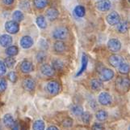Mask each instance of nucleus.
I'll list each match as a JSON object with an SVG mask.
<instances>
[{
	"label": "nucleus",
	"mask_w": 130,
	"mask_h": 130,
	"mask_svg": "<svg viewBox=\"0 0 130 130\" xmlns=\"http://www.w3.org/2000/svg\"><path fill=\"white\" fill-rule=\"evenodd\" d=\"M116 89L120 93L128 92L130 89V79L124 77H118L116 80Z\"/></svg>",
	"instance_id": "1"
},
{
	"label": "nucleus",
	"mask_w": 130,
	"mask_h": 130,
	"mask_svg": "<svg viewBox=\"0 0 130 130\" xmlns=\"http://www.w3.org/2000/svg\"><path fill=\"white\" fill-rule=\"evenodd\" d=\"M69 33V31L67 29L66 27L64 26H61V27H57L56 28L53 32V38L56 39V40H64L67 38Z\"/></svg>",
	"instance_id": "2"
},
{
	"label": "nucleus",
	"mask_w": 130,
	"mask_h": 130,
	"mask_svg": "<svg viewBox=\"0 0 130 130\" xmlns=\"http://www.w3.org/2000/svg\"><path fill=\"white\" fill-rule=\"evenodd\" d=\"M60 89V84L57 80H51V81L48 82L46 85V90L51 95H57L59 93Z\"/></svg>",
	"instance_id": "3"
},
{
	"label": "nucleus",
	"mask_w": 130,
	"mask_h": 130,
	"mask_svg": "<svg viewBox=\"0 0 130 130\" xmlns=\"http://www.w3.org/2000/svg\"><path fill=\"white\" fill-rule=\"evenodd\" d=\"M5 29L10 34H15L20 30V25L15 20H9L5 23Z\"/></svg>",
	"instance_id": "4"
},
{
	"label": "nucleus",
	"mask_w": 130,
	"mask_h": 130,
	"mask_svg": "<svg viewBox=\"0 0 130 130\" xmlns=\"http://www.w3.org/2000/svg\"><path fill=\"white\" fill-rule=\"evenodd\" d=\"M114 77V72L110 68H103L100 71V79L102 81H109Z\"/></svg>",
	"instance_id": "5"
},
{
	"label": "nucleus",
	"mask_w": 130,
	"mask_h": 130,
	"mask_svg": "<svg viewBox=\"0 0 130 130\" xmlns=\"http://www.w3.org/2000/svg\"><path fill=\"white\" fill-rule=\"evenodd\" d=\"M98 101L101 105L108 106L112 102V98L107 92H101L98 97Z\"/></svg>",
	"instance_id": "6"
},
{
	"label": "nucleus",
	"mask_w": 130,
	"mask_h": 130,
	"mask_svg": "<svg viewBox=\"0 0 130 130\" xmlns=\"http://www.w3.org/2000/svg\"><path fill=\"white\" fill-rule=\"evenodd\" d=\"M107 47H108L110 51L116 53L120 51L121 49V42L116 38H111L107 42Z\"/></svg>",
	"instance_id": "7"
},
{
	"label": "nucleus",
	"mask_w": 130,
	"mask_h": 130,
	"mask_svg": "<svg viewBox=\"0 0 130 130\" xmlns=\"http://www.w3.org/2000/svg\"><path fill=\"white\" fill-rule=\"evenodd\" d=\"M106 20L107 24L110 25H116L120 21V16L118 12L111 11L106 17Z\"/></svg>",
	"instance_id": "8"
},
{
	"label": "nucleus",
	"mask_w": 130,
	"mask_h": 130,
	"mask_svg": "<svg viewBox=\"0 0 130 130\" xmlns=\"http://www.w3.org/2000/svg\"><path fill=\"white\" fill-rule=\"evenodd\" d=\"M23 87L27 91H33L36 88V81L32 77H27L23 80Z\"/></svg>",
	"instance_id": "9"
},
{
	"label": "nucleus",
	"mask_w": 130,
	"mask_h": 130,
	"mask_svg": "<svg viewBox=\"0 0 130 130\" xmlns=\"http://www.w3.org/2000/svg\"><path fill=\"white\" fill-rule=\"evenodd\" d=\"M108 62L111 66L114 67V68H118L120 64H123V63L124 62V60L123 59V57H121L120 55H112L109 57Z\"/></svg>",
	"instance_id": "10"
},
{
	"label": "nucleus",
	"mask_w": 130,
	"mask_h": 130,
	"mask_svg": "<svg viewBox=\"0 0 130 130\" xmlns=\"http://www.w3.org/2000/svg\"><path fill=\"white\" fill-rule=\"evenodd\" d=\"M33 68H33L32 63L28 60H24L20 64V70L23 73H25V74L30 73L31 72L33 71Z\"/></svg>",
	"instance_id": "11"
},
{
	"label": "nucleus",
	"mask_w": 130,
	"mask_h": 130,
	"mask_svg": "<svg viewBox=\"0 0 130 130\" xmlns=\"http://www.w3.org/2000/svg\"><path fill=\"white\" fill-rule=\"evenodd\" d=\"M96 8L100 11H107L111 7V3L110 0H100V2L96 3Z\"/></svg>",
	"instance_id": "12"
},
{
	"label": "nucleus",
	"mask_w": 130,
	"mask_h": 130,
	"mask_svg": "<svg viewBox=\"0 0 130 130\" xmlns=\"http://www.w3.org/2000/svg\"><path fill=\"white\" fill-rule=\"evenodd\" d=\"M41 73L44 76H45V77H53V76L54 75V73H55V70L53 69V68L51 65H49L48 64H44L41 65Z\"/></svg>",
	"instance_id": "13"
},
{
	"label": "nucleus",
	"mask_w": 130,
	"mask_h": 130,
	"mask_svg": "<svg viewBox=\"0 0 130 130\" xmlns=\"http://www.w3.org/2000/svg\"><path fill=\"white\" fill-rule=\"evenodd\" d=\"M33 39L30 36H24L20 39V46L24 49H29L33 46Z\"/></svg>",
	"instance_id": "14"
},
{
	"label": "nucleus",
	"mask_w": 130,
	"mask_h": 130,
	"mask_svg": "<svg viewBox=\"0 0 130 130\" xmlns=\"http://www.w3.org/2000/svg\"><path fill=\"white\" fill-rule=\"evenodd\" d=\"M12 43V38L8 34H3L0 36V45L3 47H8Z\"/></svg>",
	"instance_id": "15"
},
{
	"label": "nucleus",
	"mask_w": 130,
	"mask_h": 130,
	"mask_svg": "<svg viewBox=\"0 0 130 130\" xmlns=\"http://www.w3.org/2000/svg\"><path fill=\"white\" fill-rule=\"evenodd\" d=\"M59 16V11L54 7H50L46 11V17L49 20H55Z\"/></svg>",
	"instance_id": "16"
},
{
	"label": "nucleus",
	"mask_w": 130,
	"mask_h": 130,
	"mask_svg": "<svg viewBox=\"0 0 130 130\" xmlns=\"http://www.w3.org/2000/svg\"><path fill=\"white\" fill-rule=\"evenodd\" d=\"M53 50L56 53H59L61 54L66 51V46L65 42H63L61 40H57V41L53 45Z\"/></svg>",
	"instance_id": "17"
},
{
	"label": "nucleus",
	"mask_w": 130,
	"mask_h": 130,
	"mask_svg": "<svg viewBox=\"0 0 130 130\" xmlns=\"http://www.w3.org/2000/svg\"><path fill=\"white\" fill-rule=\"evenodd\" d=\"M87 64H88V57L85 55V54H83V55H82V65H81V68H80L79 71L77 73V74H76L77 77L81 76L84 72L86 71Z\"/></svg>",
	"instance_id": "18"
},
{
	"label": "nucleus",
	"mask_w": 130,
	"mask_h": 130,
	"mask_svg": "<svg viewBox=\"0 0 130 130\" xmlns=\"http://www.w3.org/2000/svg\"><path fill=\"white\" fill-rule=\"evenodd\" d=\"M116 29L120 33H125L128 30V24L127 21H120L116 25Z\"/></svg>",
	"instance_id": "19"
},
{
	"label": "nucleus",
	"mask_w": 130,
	"mask_h": 130,
	"mask_svg": "<svg viewBox=\"0 0 130 130\" xmlns=\"http://www.w3.org/2000/svg\"><path fill=\"white\" fill-rule=\"evenodd\" d=\"M3 124H5V126L7 128H11L13 126V124L15 123L14 118L11 114H6L3 116Z\"/></svg>",
	"instance_id": "20"
},
{
	"label": "nucleus",
	"mask_w": 130,
	"mask_h": 130,
	"mask_svg": "<svg viewBox=\"0 0 130 130\" xmlns=\"http://www.w3.org/2000/svg\"><path fill=\"white\" fill-rule=\"evenodd\" d=\"M90 86L93 90H99L103 87V81L99 79H92L90 82Z\"/></svg>",
	"instance_id": "21"
},
{
	"label": "nucleus",
	"mask_w": 130,
	"mask_h": 130,
	"mask_svg": "<svg viewBox=\"0 0 130 130\" xmlns=\"http://www.w3.org/2000/svg\"><path fill=\"white\" fill-rule=\"evenodd\" d=\"M70 111H72V113L76 116H81L83 115V113L84 112L83 107L78 104H75V105L71 106Z\"/></svg>",
	"instance_id": "22"
},
{
	"label": "nucleus",
	"mask_w": 130,
	"mask_h": 130,
	"mask_svg": "<svg viewBox=\"0 0 130 130\" xmlns=\"http://www.w3.org/2000/svg\"><path fill=\"white\" fill-rule=\"evenodd\" d=\"M52 67L55 71H61V70H63L64 67H65V64L63 61L57 59V60H54L53 61Z\"/></svg>",
	"instance_id": "23"
},
{
	"label": "nucleus",
	"mask_w": 130,
	"mask_h": 130,
	"mask_svg": "<svg viewBox=\"0 0 130 130\" xmlns=\"http://www.w3.org/2000/svg\"><path fill=\"white\" fill-rule=\"evenodd\" d=\"M74 15L77 17H83L85 14H86V9H85L83 6L78 5L74 9Z\"/></svg>",
	"instance_id": "24"
},
{
	"label": "nucleus",
	"mask_w": 130,
	"mask_h": 130,
	"mask_svg": "<svg viewBox=\"0 0 130 130\" xmlns=\"http://www.w3.org/2000/svg\"><path fill=\"white\" fill-rule=\"evenodd\" d=\"M95 117L99 121H105L107 117H108V114L104 110H100L96 112Z\"/></svg>",
	"instance_id": "25"
},
{
	"label": "nucleus",
	"mask_w": 130,
	"mask_h": 130,
	"mask_svg": "<svg viewBox=\"0 0 130 130\" xmlns=\"http://www.w3.org/2000/svg\"><path fill=\"white\" fill-rule=\"evenodd\" d=\"M36 23H37V26L40 29H45L47 26L46 20H45V18H44V16H39L37 18V20H36Z\"/></svg>",
	"instance_id": "26"
},
{
	"label": "nucleus",
	"mask_w": 130,
	"mask_h": 130,
	"mask_svg": "<svg viewBox=\"0 0 130 130\" xmlns=\"http://www.w3.org/2000/svg\"><path fill=\"white\" fill-rule=\"evenodd\" d=\"M18 52H19V50H18V47L15 46H8L6 49V51H5L7 55L12 56V57H14L16 55H18Z\"/></svg>",
	"instance_id": "27"
},
{
	"label": "nucleus",
	"mask_w": 130,
	"mask_h": 130,
	"mask_svg": "<svg viewBox=\"0 0 130 130\" xmlns=\"http://www.w3.org/2000/svg\"><path fill=\"white\" fill-rule=\"evenodd\" d=\"M118 69H119L120 73L126 75V74L129 73V72H130V65L128 64H127V63L124 62L123 64H121L118 67Z\"/></svg>",
	"instance_id": "28"
},
{
	"label": "nucleus",
	"mask_w": 130,
	"mask_h": 130,
	"mask_svg": "<svg viewBox=\"0 0 130 130\" xmlns=\"http://www.w3.org/2000/svg\"><path fill=\"white\" fill-rule=\"evenodd\" d=\"M48 3V0H33V4L36 8L43 9L45 7Z\"/></svg>",
	"instance_id": "29"
},
{
	"label": "nucleus",
	"mask_w": 130,
	"mask_h": 130,
	"mask_svg": "<svg viewBox=\"0 0 130 130\" xmlns=\"http://www.w3.org/2000/svg\"><path fill=\"white\" fill-rule=\"evenodd\" d=\"M24 18V13L22 12L21 11H15L13 12V14H12V19H13V20L18 22V23L23 20Z\"/></svg>",
	"instance_id": "30"
},
{
	"label": "nucleus",
	"mask_w": 130,
	"mask_h": 130,
	"mask_svg": "<svg viewBox=\"0 0 130 130\" xmlns=\"http://www.w3.org/2000/svg\"><path fill=\"white\" fill-rule=\"evenodd\" d=\"M32 128H33V130H44V128H45V125H44V123L43 120H37L33 123Z\"/></svg>",
	"instance_id": "31"
},
{
	"label": "nucleus",
	"mask_w": 130,
	"mask_h": 130,
	"mask_svg": "<svg viewBox=\"0 0 130 130\" xmlns=\"http://www.w3.org/2000/svg\"><path fill=\"white\" fill-rule=\"evenodd\" d=\"M3 62H4V64H6L7 68H13L15 64V58H13L12 56H8L7 58H6V59L4 60Z\"/></svg>",
	"instance_id": "32"
},
{
	"label": "nucleus",
	"mask_w": 130,
	"mask_h": 130,
	"mask_svg": "<svg viewBox=\"0 0 130 130\" xmlns=\"http://www.w3.org/2000/svg\"><path fill=\"white\" fill-rule=\"evenodd\" d=\"M46 57H47V55H46L45 51H41L37 54V55H36V59H37V61L38 63H43L44 60H46Z\"/></svg>",
	"instance_id": "33"
},
{
	"label": "nucleus",
	"mask_w": 130,
	"mask_h": 130,
	"mask_svg": "<svg viewBox=\"0 0 130 130\" xmlns=\"http://www.w3.org/2000/svg\"><path fill=\"white\" fill-rule=\"evenodd\" d=\"M81 117H82V120H83V123L89 124L90 121H91V119H92V115H91V113H89V112H87V111H86V112L83 113V115H81Z\"/></svg>",
	"instance_id": "34"
},
{
	"label": "nucleus",
	"mask_w": 130,
	"mask_h": 130,
	"mask_svg": "<svg viewBox=\"0 0 130 130\" xmlns=\"http://www.w3.org/2000/svg\"><path fill=\"white\" fill-rule=\"evenodd\" d=\"M7 78L8 80H10L11 82L12 83H15L16 80H17V75L15 72H10L8 74H7Z\"/></svg>",
	"instance_id": "35"
},
{
	"label": "nucleus",
	"mask_w": 130,
	"mask_h": 130,
	"mask_svg": "<svg viewBox=\"0 0 130 130\" xmlns=\"http://www.w3.org/2000/svg\"><path fill=\"white\" fill-rule=\"evenodd\" d=\"M7 80L4 78H0V93L4 92L7 89Z\"/></svg>",
	"instance_id": "36"
},
{
	"label": "nucleus",
	"mask_w": 130,
	"mask_h": 130,
	"mask_svg": "<svg viewBox=\"0 0 130 130\" xmlns=\"http://www.w3.org/2000/svg\"><path fill=\"white\" fill-rule=\"evenodd\" d=\"M62 125L66 128H70L73 126V120L71 118H66L62 121Z\"/></svg>",
	"instance_id": "37"
},
{
	"label": "nucleus",
	"mask_w": 130,
	"mask_h": 130,
	"mask_svg": "<svg viewBox=\"0 0 130 130\" xmlns=\"http://www.w3.org/2000/svg\"><path fill=\"white\" fill-rule=\"evenodd\" d=\"M7 73V66L4 62L0 60V77H2Z\"/></svg>",
	"instance_id": "38"
},
{
	"label": "nucleus",
	"mask_w": 130,
	"mask_h": 130,
	"mask_svg": "<svg viewBox=\"0 0 130 130\" xmlns=\"http://www.w3.org/2000/svg\"><path fill=\"white\" fill-rule=\"evenodd\" d=\"M39 45H40V46H41L43 50H48V44L46 40H44V39H41L40 40V42H39Z\"/></svg>",
	"instance_id": "39"
},
{
	"label": "nucleus",
	"mask_w": 130,
	"mask_h": 130,
	"mask_svg": "<svg viewBox=\"0 0 130 130\" xmlns=\"http://www.w3.org/2000/svg\"><path fill=\"white\" fill-rule=\"evenodd\" d=\"M91 130H104V127L100 123H95L92 125Z\"/></svg>",
	"instance_id": "40"
},
{
	"label": "nucleus",
	"mask_w": 130,
	"mask_h": 130,
	"mask_svg": "<svg viewBox=\"0 0 130 130\" xmlns=\"http://www.w3.org/2000/svg\"><path fill=\"white\" fill-rule=\"evenodd\" d=\"M20 7L24 10H28V9L30 7V3L28 1H24V2H22L20 3Z\"/></svg>",
	"instance_id": "41"
},
{
	"label": "nucleus",
	"mask_w": 130,
	"mask_h": 130,
	"mask_svg": "<svg viewBox=\"0 0 130 130\" xmlns=\"http://www.w3.org/2000/svg\"><path fill=\"white\" fill-rule=\"evenodd\" d=\"M11 130H20V124L18 122H15L13 126L11 127Z\"/></svg>",
	"instance_id": "42"
},
{
	"label": "nucleus",
	"mask_w": 130,
	"mask_h": 130,
	"mask_svg": "<svg viewBox=\"0 0 130 130\" xmlns=\"http://www.w3.org/2000/svg\"><path fill=\"white\" fill-rule=\"evenodd\" d=\"M15 0H3V4L5 5H11V4L14 3Z\"/></svg>",
	"instance_id": "43"
},
{
	"label": "nucleus",
	"mask_w": 130,
	"mask_h": 130,
	"mask_svg": "<svg viewBox=\"0 0 130 130\" xmlns=\"http://www.w3.org/2000/svg\"><path fill=\"white\" fill-rule=\"evenodd\" d=\"M47 130H59V129H58L56 126H54V125H51V126H49L47 128Z\"/></svg>",
	"instance_id": "44"
},
{
	"label": "nucleus",
	"mask_w": 130,
	"mask_h": 130,
	"mask_svg": "<svg viewBox=\"0 0 130 130\" xmlns=\"http://www.w3.org/2000/svg\"><path fill=\"white\" fill-rule=\"evenodd\" d=\"M128 130H130V125H129V127H128Z\"/></svg>",
	"instance_id": "45"
},
{
	"label": "nucleus",
	"mask_w": 130,
	"mask_h": 130,
	"mask_svg": "<svg viewBox=\"0 0 130 130\" xmlns=\"http://www.w3.org/2000/svg\"><path fill=\"white\" fill-rule=\"evenodd\" d=\"M128 2H129V3H130V0H128Z\"/></svg>",
	"instance_id": "46"
}]
</instances>
